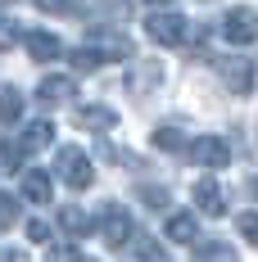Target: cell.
I'll return each mask as SVG.
<instances>
[{
	"instance_id": "d4e9b609",
	"label": "cell",
	"mask_w": 258,
	"mask_h": 262,
	"mask_svg": "<svg viewBox=\"0 0 258 262\" xmlns=\"http://www.w3.org/2000/svg\"><path fill=\"white\" fill-rule=\"evenodd\" d=\"M235 226H240V235L249 239V244H258V212H240Z\"/></svg>"
},
{
	"instance_id": "30bf717a",
	"label": "cell",
	"mask_w": 258,
	"mask_h": 262,
	"mask_svg": "<svg viewBox=\"0 0 258 262\" xmlns=\"http://www.w3.org/2000/svg\"><path fill=\"white\" fill-rule=\"evenodd\" d=\"M73 122H77L82 131H113L118 127V113L104 104H77L73 108Z\"/></svg>"
},
{
	"instance_id": "5bb4252c",
	"label": "cell",
	"mask_w": 258,
	"mask_h": 262,
	"mask_svg": "<svg viewBox=\"0 0 258 262\" xmlns=\"http://www.w3.org/2000/svg\"><path fill=\"white\" fill-rule=\"evenodd\" d=\"M23 194L32 199V204H50L54 199V181H50V172H23Z\"/></svg>"
},
{
	"instance_id": "44dd1931",
	"label": "cell",
	"mask_w": 258,
	"mask_h": 262,
	"mask_svg": "<svg viewBox=\"0 0 258 262\" xmlns=\"http://www.w3.org/2000/svg\"><path fill=\"white\" fill-rule=\"evenodd\" d=\"M23 145H18V140H14V136H5V140H0V163H5V167H9V172H14V167H23Z\"/></svg>"
},
{
	"instance_id": "6da1fadb",
	"label": "cell",
	"mask_w": 258,
	"mask_h": 262,
	"mask_svg": "<svg viewBox=\"0 0 258 262\" xmlns=\"http://www.w3.org/2000/svg\"><path fill=\"white\" fill-rule=\"evenodd\" d=\"M145 36H150L154 46H186V41H190V18H181L172 9H154V14L145 18Z\"/></svg>"
},
{
	"instance_id": "2e32d148",
	"label": "cell",
	"mask_w": 258,
	"mask_h": 262,
	"mask_svg": "<svg viewBox=\"0 0 258 262\" xmlns=\"http://www.w3.org/2000/svg\"><path fill=\"white\" fill-rule=\"evenodd\" d=\"M18 118H23V91L18 86H0V122L14 127Z\"/></svg>"
},
{
	"instance_id": "9a60e30c",
	"label": "cell",
	"mask_w": 258,
	"mask_h": 262,
	"mask_svg": "<svg viewBox=\"0 0 258 262\" xmlns=\"http://www.w3.org/2000/svg\"><path fill=\"white\" fill-rule=\"evenodd\" d=\"M59 226H64L73 239H82V235H91V231H95V222H91L82 208H73V204H68V208H59Z\"/></svg>"
},
{
	"instance_id": "277c9868",
	"label": "cell",
	"mask_w": 258,
	"mask_h": 262,
	"mask_svg": "<svg viewBox=\"0 0 258 262\" xmlns=\"http://www.w3.org/2000/svg\"><path fill=\"white\" fill-rule=\"evenodd\" d=\"M95 226H100L104 244H109V249H118V253H123V244L136 235V231H131V212L123 208V204H104V208H100V222H95Z\"/></svg>"
},
{
	"instance_id": "4316f807",
	"label": "cell",
	"mask_w": 258,
	"mask_h": 262,
	"mask_svg": "<svg viewBox=\"0 0 258 262\" xmlns=\"http://www.w3.org/2000/svg\"><path fill=\"white\" fill-rule=\"evenodd\" d=\"M14 41H18V27L0 14V50H14Z\"/></svg>"
},
{
	"instance_id": "8992f818",
	"label": "cell",
	"mask_w": 258,
	"mask_h": 262,
	"mask_svg": "<svg viewBox=\"0 0 258 262\" xmlns=\"http://www.w3.org/2000/svg\"><path fill=\"white\" fill-rule=\"evenodd\" d=\"M186 154L195 158L200 167H227V163H231V145H227L222 136H195V140L186 145Z\"/></svg>"
},
{
	"instance_id": "7c38bea8",
	"label": "cell",
	"mask_w": 258,
	"mask_h": 262,
	"mask_svg": "<svg viewBox=\"0 0 258 262\" xmlns=\"http://www.w3.org/2000/svg\"><path fill=\"white\" fill-rule=\"evenodd\" d=\"M23 46H27V54H32L36 63H50V59L64 54V46H59V36H54V32H27Z\"/></svg>"
},
{
	"instance_id": "7402d4cb",
	"label": "cell",
	"mask_w": 258,
	"mask_h": 262,
	"mask_svg": "<svg viewBox=\"0 0 258 262\" xmlns=\"http://www.w3.org/2000/svg\"><path fill=\"white\" fill-rule=\"evenodd\" d=\"M100 63H104V59L91 50V46H77V50H73V68H77V73H95Z\"/></svg>"
},
{
	"instance_id": "603a6c76",
	"label": "cell",
	"mask_w": 258,
	"mask_h": 262,
	"mask_svg": "<svg viewBox=\"0 0 258 262\" xmlns=\"http://www.w3.org/2000/svg\"><path fill=\"white\" fill-rule=\"evenodd\" d=\"M14 222H18V199L0 190V226H14Z\"/></svg>"
},
{
	"instance_id": "4fadbf2b",
	"label": "cell",
	"mask_w": 258,
	"mask_h": 262,
	"mask_svg": "<svg viewBox=\"0 0 258 262\" xmlns=\"http://www.w3.org/2000/svg\"><path fill=\"white\" fill-rule=\"evenodd\" d=\"M163 235L177 239V244H195V239H200V222H195V212H172L168 226H163Z\"/></svg>"
},
{
	"instance_id": "d6986e66",
	"label": "cell",
	"mask_w": 258,
	"mask_h": 262,
	"mask_svg": "<svg viewBox=\"0 0 258 262\" xmlns=\"http://www.w3.org/2000/svg\"><path fill=\"white\" fill-rule=\"evenodd\" d=\"M158 81H163V68H158V63H141V68H136V77H131V91H136V95H145V91L158 86Z\"/></svg>"
},
{
	"instance_id": "1f68e13d",
	"label": "cell",
	"mask_w": 258,
	"mask_h": 262,
	"mask_svg": "<svg viewBox=\"0 0 258 262\" xmlns=\"http://www.w3.org/2000/svg\"><path fill=\"white\" fill-rule=\"evenodd\" d=\"M145 5H168V0H145Z\"/></svg>"
},
{
	"instance_id": "f1b7e54d",
	"label": "cell",
	"mask_w": 258,
	"mask_h": 262,
	"mask_svg": "<svg viewBox=\"0 0 258 262\" xmlns=\"http://www.w3.org/2000/svg\"><path fill=\"white\" fill-rule=\"evenodd\" d=\"M36 9H46V14H64L68 9V0H32Z\"/></svg>"
},
{
	"instance_id": "ac0fdd59",
	"label": "cell",
	"mask_w": 258,
	"mask_h": 262,
	"mask_svg": "<svg viewBox=\"0 0 258 262\" xmlns=\"http://www.w3.org/2000/svg\"><path fill=\"white\" fill-rule=\"evenodd\" d=\"M195 262H240V258H235V249L227 239H204L195 249Z\"/></svg>"
},
{
	"instance_id": "9c48e42d",
	"label": "cell",
	"mask_w": 258,
	"mask_h": 262,
	"mask_svg": "<svg viewBox=\"0 0 258 262\" xmlns=\"http://www.w3.org/2000/svg\"><path fill=\"white\" fill-rule=\"evenodd\" d=\"M195 212H204V217H227V194H222V185L213 181V177H200V181H195Z\"/></svg>"
},
{
	"instance_id": "4dcf8cb0",
	"label": "cell",
	"mask_w": 258,
	"mask_h": 262,
	"mask_svg": "<svg viewBox=\"0 0 258 262\" xmlns=\"http://www.w3.org/2000/svg\"><path fill=\"white\" fill-rule=\"evenodd\" d=\"M249 194H254V199H258V177H254V181H249Z\"/></svg>"
},
{
	"instance_id": "83f0119b",
	"label": "cell",
	"mask_w": 258,
	"mask_h": 262,
	"mask_svg": "<svg viewBox=\"0 0 258 262\" xmlns=\"http://www.w3.org/2000/svg\"><path fill=\"white\" fill-rule=\"evenodd\" d=\"M27 239H36V244H46V239H50V222H41V217H32V222H27Z\"/></svg>"
},
{
	"instance_id": "5b68a950",
	"label": "cell",
	"mask_w": 258,
	"mask_h": 262,
	"mask_svg": "<svg viewBox=\"0 0 258 262\" xmlns=\"http://www.w3.org/2000/svg\"><path fill=\"white\" fill-rule=\"evenodd\" d=\"M217 77L231 95H249L254 91V63L240 59V54H227V59H217Z\"/></svg>"
},
{
	"instance_id": "ba28073f",
	"label": "cell",
	"mask_w": 258,
	"mask_h": 262,
	"mask_svg": "<svg viewBox=\"0 0 258 262\" xmlns=\"http://www.w3.org/2000/svg\"><path fill=\"white\" fill-rule=\"evenodd\" d=\"M73 95H77V81L64 77V73H50V77H41V86H36V100H41L46 108L73 104Z\"/></svg>"
},
{
	"instance_id": "3957f363",
	"label": "cell",
	"mask_w": 258,
	"mask_h": 262,
	"mask_svg": "<svg viewBox=\"0 0 258 262\" xmlns=\"http://www.w3.org/2000/svg\"><path fill=\"white\" fill-rule=\"evenodd\" d=\"M222 36L231 41V46H254L258 41V9L249 5H235L222 14Z\"/></svg>"
},
{
	"instance_id": "484cf974",
	"label": "cell",
	"mask_w": 258,
	"mask_h": 262,
	"mask_svg": "<svg viewBox=\"0 0 258 262\" xmlns=\"http://www.w3.org/2000/svg\"><path fill=\"white\" fill-rule=\"evenodd\" d=\"M46 262H82V253L73 249V244H54L50 253H46Z\"/></svg>"
},
{
	"instance_id": "7a4b0ae2",
	"label": "cell",
	"mask_w": 258,
	"mask_h": 262,
	"mask_svg": "<svg viewBox=\"0 0 258 262\" xmlns=\"http://www.w3.org/2000/svg\"><path fill=\"white\" fill-rule=\"evenodd\" d=\"M54 167H59V181L68 190H91V181H95V167H91L86 149H77V145H64L59 158H54Z\"/></svg>"
},
{
	"instance_id": "e0dca14e",
	"label": "cell",
	"mask_w": 258,
	"mask_h": 262,
	"mask_svg": "<svg viewBox=\"0 0 258 262\" xmlns=\"http://www.w3.org/2000/svg\"><path fill=\"white\" fill-rule=\"evenodd\" d=\"M50 140H54V122L41 118V122H32V127L23 131V140H18V145H23V154H32V149H46Z\"/></svg>"
},
{
	"instance_id": "ffe728a7",
	"label": "cell",
	"mask_w": 258,
	"mask_h": 262,
	"mask_svg": "<svg viewBox=\"0 0 258 262\" xmlns=\"http://www.w3.org/2000/svg\"><path fill=\"white\" fill-rule=\"evenodd\" d=\"M154 149H168V154H181L186 149V136L177 127H158L154 131Z\"/></svg>"
},
{
	"instance_id": "f546056e",
	"label": "cell",
	"mask_w": 258,
	"mask_h": 262,
	"mask_svg": "<svg viewBox=\"0 0 258 262\" xmlns=\"http://www.w3.org/2000/svg\"><path fill=\"white\" fill-rule=\"evenodd\" d=\"M0 262H23V253L18 249H0Z\"/></svg>"
},
{
	"instance_id": "8fae6325",
	"label": "cell",
	"mask_w": 258,
	"mask_h": 262,
	"mask_svg": "<svg viewBox=\"0 0 258 262\" xmlns=\"http://www.w3.org/2000/svg\"><path fill=\"white\" fill-rule=\"evenodd\" d=\"M123 258L127 262H168V253L158 249L154 235H131L127 244H123Z\"/></svg>"
},
{
	"instance_id": "52a82bcc",
	"label": "cell",
	"mask_w": 258,
	"mask_h": 262,
	"mask_svg": "<svg viewBox=\"0 0 258 262\" xmlns=\"http://www.w3.org/2000/svg\"><path fill=\"white\" fill-rule=\"evenodd\" d=\"M82 46H91L100 59H131V41L123 36V32H113V27H95Z\"/></svg>"
},
{
	"instance_id": "cb8c5ba5",
	"label": "cell",
	"mask_w": 258,
	"mask_h": 262,
	"mask_svg": "<svg viewBox=\"0 0 258 262\" xmlns=\"http://www.w3.org/2000/svg\"><path fill=\"white\" fill-rule=\"evenodd\" d=\"M141 199H145V208H168V190L163 185H141Z\"/></svg>"
}]
</instances>
